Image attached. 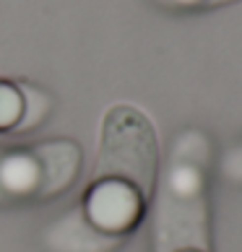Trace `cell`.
Segmentation results:
<instances>
[{"mask_svg": "<svg viewBox=\"0 0 242 252\" xmlns=\"http://www.w3.org/2000/svg\"><path fill=\"white\" fill-rule=\"evenodd\" d=\"M26 101L21 91L11 83H0V130H11L21 125Z\"/></svg>", "mask_w": 242, "mask_h": 252, "instance_id": "1", "label": "cell"}, {"mask_svg": "<svg viewBox=\"0 0 242 252\" xmlns=\"http://www.w3.org/2000/svg\"><path fill=\"white\" fill-rule=\"evenodd\" d=\"M182 3H190V5H219V3H227V0H182Z\"/></svg>", "mask_w": 242, "mask_h": 252, "instance_id": "2", "label": "cell"}]
</instances>
